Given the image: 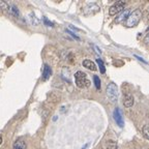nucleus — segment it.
<instances>
[{"label":"nucleus","mask_w":149,"mask_h":149,"mask_svg":"<svg viewBox=\"0 0 149 149\" xmlns=\"http://www.w3.org/2000/svg\"><path fill=\"white\" fill-rule=\"evenodd\" d=\"M113 117H114V120L117 124L119 125V127H123L124 126V121L122 118V114H121L119 108H116L114 110V113H113Z\"/></svg>","instance_id":"obj_6"},{"label":"nucleus","mask_w":149,"mask_h":149,"mask_svg":"<svg viewBox=\"0 0 149 149\" xmlns=\"http://www.w3.org/2000/svg\"><path fill=\"white\" fill-rule=\"evenodd\" d=\"M135 57H136V58H138V59H139L140 61H143V62H144V63H147L146 61L144 60V59H143V58H141V57H139V56H137V55H136Z\"/></svg>","instance_id":"obj_21"},{"label":"nucleus","mask_w":149,"mask_h":149,"mask_svg":"<svg viewBox=\"0 0 149 149\" xmlns=\"http://www.w3.org/2000/svg\"><path fill=\"white\" fill-rule=\"evenodd\" d=\"M28 19H29V21H30V23L32 24L33 26H35V25H38L40 24V21L37 20V18H36V16H35L33 13H31L30 15H29V17H28Z\"/></svg>","instance_id":"obj_12"},{"label":"nucleus","mask_w":149,"mask_h":149,"mask_svg":"<svg viewBox=\"0 0 149 149\" xmlns=\"http://www.w3.org/2000/svg\"><path fill=\"white\" fill-rule=\"evenodd\" d=\"M13 149H27V145H26L25 141L23 140H17L14 143Z\"/></svg>","instance_id":"obj_10"},{"label":"nucleus","mask_w":149,"mask_h":149,"mask_svg":"<svg viewBox=\"0 0 149 149\" xmlns=\"http://www.w3.org/2000/svg\"><path fill=\"white\" fill-rule=\"evenodd\" d=\"M106 92H107L108 97L110 98L112 102H116L118 100V87L115 83L111 82V83L108 84L107 89H106Z\"/></svg>","instance_id":"obj_3"},{"label":"nucleus","mask_w":149,"mask_h":149,"mask_svg":"<svg viewBox=\"0 0 149 149\" xmlns=\"http://www.w3.org/2000/svg\"><path fill=\"white\" fill-rule=\"evenodd\" d=\"M42 21H44V23L46 24V25L48 26V27H53L54 24L52 23L51 21H49V20H48V19H47L46 17H44V18H42Z\"/></svg>","instance_id":"obj_18"},{"label":"nucleus","mask_w":149,"mask_h":149,"mask_svg":"<svg viewBox=\"0 0 149 149\" xmlns=\"http://www.w3.org/2000/svg\"><path fill=\"white\" fill-rule=\"evenodd\" d=\"M144 42L147 45V46H149V31L147 32V34L145 35V37H144Z\"/></svg>","instance_id":"obj_19"},{"label":"nucleus","mask_w":149,"mask_h":149,"mask_svg":"<svg viewBox=\"0 0 149 149\" xmlns=\"http://www.w3.org/2000/svg\"><path fill=\"white\" fill-rule=\"evenodd\" d=\"M66 32H68V33H70V35H72V36H74V38H77V40H79V37H78L77 35H74V33H72V31H70V30H68H68H66Z\"/></svg>","instance_id":"obj_20"},{"label":"nucleus","mask_w":149,"mask_h":149,"mask_svg":"<svg viewBox=\"0 0 149 149\" xmlns=\"http://www.w3.org/2000/svg\"><path fill=\"white\" fill-rule=\"evenodd\" d=\"M93 82H94L95 88L97 89V90H100V78H98L97 76H94V77H93Z\"/></svg>","instance_id":"obj_17"},{"label":"nucleus","mask_w":149,"mask_h":149,"mask_svg":"<svg viewBox=\"0 0 149 149\" xmlns=\"http://www.w3.org/2000/svg\"><path fill=\"white\" fill-rule=\"evenodd\" d=\"M96 62H97L98 64V68H100V72H102V74H105L106 72V68H105V64H104V62H102V59H96Z\"/></svg>","instance_id":"obj_14"},{"label":"nucleus","mask_w":149,"mask_h":149,"mask_svg":"<svg viewBox=\"0 0 149 149\" xmlns=\"http://www.w3.org/2000/svg\"><path fill=\"white\" fill-rule=\"evenodd\" d=\"M142 133H143V135H144V137L149 140V124H146V125L143 126Z\"/></svg>","instance_id":"obj_15"},{"label":"nucleus","mask_w":149,"mask_h":149,"mask_svg":"<svg viewBox=\"0 0 149 149\" xmlns=\"http://www.w3.org/2000/svg\"><path fill=\"white\" fill-rule=\"evenodd\" d=\"M134 104H135V100H134V96L130 94V93H126L123 95V106L125 108H130L133 107Z\"/></svg>","instance_id":"obj_7"},{"label":"nucleus","mask_w":149,"mask_h":149,"mask_svg":"<svg viewBox=\"0 0 149 149\" xmlns=\"http://www.w3.org/2000/svg\"><path fill=\"white\" fill-rule=\"evenodd\" d=\"M100 149H102V148H100Z\"/></svg>","instance_id":"obj_23"},{"label":"nucleus","mask_w":149,"mask_h":149,"mask_svg":"<svg viewBox=\"0 0 149 149\" xmlns=\"http://www.w3.org/2000/svg\"><path fill=\"white\" fill-rule=\"evenodd\" d=\"M9 12L12 13L13 15H15V16L19 17V15H20V13H19V9L17 8L16 5H10V7H9Z\"/></svg>","instance_id":"obj_16"},{"label":"nucleus","mask_w":149,"mask_h":149,"mask_svg":"<svg viewBox=\"0 0 149 149\" xmlns=\"http://www.w3.org/2000/svg\"><path fill=\"white\" fill-rule=\"evenodd\" d=\"M52 76V68L49 64H45L44 72H42V81H47Z\"/></svg>","instance_id":"obj_8"},{"label":"nucleus","mask_w":149,"mask_h":149,"mask_svg":"<svg viewBox=\"0 0 149 149\" xmlns=\"http://www.w3.org/2000/svg\"><path fill=\"white\" fill-rule=\"evenodd\" d=\"M141 18H142V12L141 9L137 8L135 9L134 12H132L128 15L127 19L125 21V26L128 28H134L139 24V22L141 21Z\"/></svg>","instance_id":"obj_1"},{"label":"nucleus","mask_w":149,"mask_h":149,"mask_svg":"<svg viewBox=\"0 0 149 149\" xmlns=\"http://www.w3.org/2000/svg\"><path fill=\"white\" fill-rule=\"evenodd\" d=\"M98 12H100V6L97 4H95V3H91V4H88L84 8L83 14L85 16H91V15H94Z\"/></svg>","instance_id":"obj_5"},{"label":"nucleus","mask_w":149,"mask_h":149,"mask_svg":"<svg viewBox=\"0 0 149 149\" xmlns=\"http://www.w3.org/2000/svg\"><path fill=\"white\" fill-rule=\"evenodd\" d=\"M124 7H125V2L124 1H117L116 3H114L109 8V15L110 16H115V15L122 12Z\"/></svg>","instance_id":"obj_4"},{"label":"nucleus","mask_w":149,"mask_h":149,"mask_svg":"<svg viewBox=\"0 0 149 149\" xmlns=\"http://www.w3.org/2000/svg\"><path fill=\"white\" fill-rule=\"evenodd\" d=\"M130 14V9H125L124 12H122L121 13V15L118 17V18L116 19V22L117 23H119V22H122V21H124V20H126L127 19V17H128V15Z\"/></svg>","instance_id":"obj_11"},{"label":"nucleus","mask_w":149,"mask_h":149,"mask_svg":"<svg viewBox=\"0 0 149 149\" xmlns=\"http://www.w3.org/2000/svg\"><path fill=\"white\" fill-rule=\"evenodd\" d=\"M82 65H83L84 68H88V70H93V72L97 70V68H96L95 63L93 62V61L89 60V59H85V60H83V62H82Z\"/></svg>","instance_id":"obj_9"},{"label":"nucleus","mask_w":149,"mask_h":149,"mask_svg":"<svg viewBox=\"0 0 149 149\" xmlns=\"http://www.w3.org/2000/svg\"><path fill=\"white\" fill-rule=\"evenodd\" d=\"M107 149H118V145L113 140L107 141Z\"/></svg>","instance_id":"obj_13"},{"label":"nucleus","mask_w":149,"mask_h":149,"mask_svg":"<svg viewBox=\"0 0 149 149\" xmlns=\"http://www.w3.org/2000/svg\"><path fill=\"white\" fill-rule=\"evenodd\" d=\"M74 82H76L77 87L82 89L88 88L91 84L90 80L87 78V74L85 72H81V70H79V72H77L74 74Z\"/></svg>","instance_id":"obj_2"},{"label":"nucleus","mask_w":149,"mask_h":149,"mask_svg":"<svg viewBox=\"0 0 149 149\" xmlns=\"http://www.w3.org/2000/svg\"><path fill=\"white\" fill-rule=\"evenodd\" d=\"M2 144V136L0 135V145Z\"/></svg>","instance_id":"obj_22"}]
</instances>
